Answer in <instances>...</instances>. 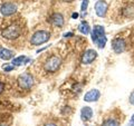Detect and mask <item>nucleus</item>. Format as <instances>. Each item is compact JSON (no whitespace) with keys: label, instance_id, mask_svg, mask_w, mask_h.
<instances>
[{"label":"nucleus","instance_id":"nucleus-4","mask_svg":"<svg viewBox=\"0 0 134 126\" xmlns=\"http://www.w3.org/2000/svg\"><path fill=\"white\" fill-rule=\"evenodd\" d=\"M18 86L21 89H30L34 85V77L30 74L28 73H24L21 75H19L18 79H17Z\"/></svg>","mask_w":134,"mask_h":126},{"label":"nucleus","instance_id":"nucleus-27","mask_svg":"<svg viewBox=\"0 0 134 126\" xmlns=\"http://www.w3.org/2000/svg\"><path fill=\"white\" fill-rule=\"evenodd\" d=\"M82 1H83V0H82Z\"/></svg>","mask_w":134,"mask_h":126},{"label":"nucleus","instance_id":"nucleus-11","mask_svg":"<svg viewBox=\"0 0 134 126\" xmlns=\"http://www.w3.org/2000/svg\"><path fill=\"white\" fill-rule=\"evenodd\" d=\"M81 116L83 121H90L93 117V110L90 106H85L82 108L81 111Z\"/></svg>","mask_w":134,"mask_h":126},{"label":"nucleus","instance_id":"nucleus-2","mask_svg":"<svg viewBox=\"0 0 134 126\" xmlns=\"http://www.w3.org/2000/svg\"><path fill=\"white\" fill-rule=\"evenodd\" d=\"M20 33H21V27L18 26V25H10V26H8L5 30L2 31L1 35L3 38L12 40V39L18 38L20 36Z\"/></svg>","mask_w":134,"mask_h":126},{"label":"nucleus","instance_id":"nucleus-7","mask_svg":"<svg viewBox=\"0 0 134 126\" xmlns=\"http://www.w3.org/2000/svg\"><path fill=\"white\" fill-rule=\"evenodd\" d=\"M16 11H17V6L15 5V3H12V2L3 3V5L1 6V8H0V12H1V15L5 16V17L14 15Z\"/></svg>","mask_w":134,"mask_h":126},{"label":"nucleus","instance_id":"nucleus-12","mask_svg":"<svg viewBox=\"0 0 134 126\" xmlns=\"http://www.w3.org/2000/svg\"><path fill=\"white\" fill-rule=\"evenodd\" d=\"M100 36H105V29L100 25H95L93 28V31H92V38L100 37Z\"/></svg>","mask_w":134,"mask_h":126},{"label":"nucleus","instance_id":"nucleus-22","mask_svg":"<svg viewBox=\"0 0 134 126\" xmlns=\"http://www.w3.org/2000/svg\"><path fill=\"white\" fill-rule=\"evenodd\" d=\"M72 36H73L72 32H66V33H64V37H72Z\"/></svg>","mask_w":134,"mask_h":126},{"label":"nucleus","instance_id":"nucleus-14","mask_svg":"<svg viewBox=\"0 0 134 126\" xmlns=\"http://www.w3.org/2000/svg\"><path fill=\"white\" fill-rule=\"evenodd\" d=\"M78 30L81 31L83 35H88V33L91 32V27H90L88 22H86V21L81 22V25L78 26Z\"/></svg>","mask_w":134,"mask_h":126},{"label":"nucleus","instance_id":"nucleus-25","mask_svg":"<svg viewBox=\"0 0 134 126\" xmlns=\"http://www.w3.org/2000/svg\"><path fill=\"white\" fill-rule=\"evenodd\" d=\"M62 1H65V2H72L74 0H62Z\"/></svg>","mask_w":134,"mask_h":126},{"label":"nucleus","instance_id":"nucleus-17","mask_svg":"<svg viewBox=\"0 0 134 126\" xmlns=\"http://www.w3.org/2000/svg\"><path fill=\"white\" fill-rule=\"evenodd\" d=\"M87 6H88V0H83V2H82V11H86L87 9Z\"/></svg>","mask_w":134,"mask_h":126},{"label":"nucleus","instance_id":"nucleus-3","mask_svg":"<svg viewBox=\"0 0 134 126\" xmlns=\"http://www.w3.org/2000/svg\"><path fill=\"white\" fill-rule=\"evenodd\" d=\"M50 38V33L46 30H39V31H36L35 33L32 35L31 39H30V44L31 45H35V46H39V45H43L45 43H47Z\"/></svg>","mask_w":134,"mask_h":126},{"label":"nucleus","instance_id":"nucleus-5","mask_svg":"<svg viewBox=\"0 0 134 126\" xmlns=\"http://www.w3.org/2000/svg\"><path fill=\"white\" fill-rule=\"evenodd\" d=\"M107 9H108V5L105 0H97L95 3V12L96 15L98 17H103L106 15L107 12Z\"/></svg>","mask_w":134,"mask_h":126},{"label":"nucleus","instance_id":"nucleus-26","mask_svg":"<svg viewBox=\"0 0 134 126\" xmlns=\"http://www.w3.org/2000/svg\"><path fill=\"white\" fill-rule=\"evenodd\" d=\"M0 126H7V125H5V124H1V125H0Z\"/></svg>","mask_w":134,"mask_h":126},{"label":"nucleus","instance_id":"nucleus-10","mask_svg":"<svg viewBox=\"0 0 134 126\" xmlns=\"http://www.w3.org/2000/svg\"><path fill=\"white\" fill-rule=\"evenodd\" d=\"M50 22H52L53 26L55 27H63L64 26V17H63L62 14H58V12H56V14H53L52 17H50Z\"/></svg>","mask_w":134,"mask_h":126},{"label":"nucleus","instance_id":"nucleus-13","mask_svg":"<svg viewBox=\"0 0 134 126\" xmlns=\"http://www.w3.org/2000/svg\"><path fill=\"white\" fill-rule=\"evenodd\" d=\"M14 57V51H11L10 49H7V48H2L0 50V58L2 60H9Z\"/></svg>","mask_w":134,"mask_h":126},{"label":"nucleus","instance_id":"nucleus-16","mask_svg":"<svg viewBox=\"0 0 134 126\" xmlns=\"http://www.w3.org/2000/svg\"><path fill=\"white\" fill-rule=\"evenodd\" d=\"M102 126H119V123L114 119H106L103 122V125Z\"/></svg>","mask_w":134,"mask_h":126},{"label":"nucleus","instance_id":"nucleus-20","mask_svg":"<svg viewBox=\"0 0 134 126\" xmlns=\"http://www.w3.org/2000/svg\"><path fill=\"white\" fill-rule=\"evenodd\" d=\"M3 89H5V84H3L2 82H0V94L3 91Z\"/></svg>","mask_w":134,"mask_h":126},{"label":"nucleus","instance_id":"nucleus-8","mask_svg":"<svg viewBox=\"0 0 134 126\" xmlns=\"http://www.w3.org/2000/svg\"><path fill=\"white\" fill-rule=\"evenodd\" d=\"M125 47H126V44H125L124 39L122 38H115L112 40V49L114 50L115 54H122Z\"/></svg>","mask_w":134,"mask_h":126},{"label":"nucleus","instance_id":"nucleus-23","mask_svg":"<svg viewBox=\"0 0 134 126\" xmlns=\"http://www.w3.org/2000/svg\"><path fill=\"white\" fill-rule=\"evenodd\" d=\"M44 126H57V125L54 124V123H47V124H45Z\"/></svg>","mask_w":134,"mask_h":126},{"label":"nucleus","instance_id":"nucleus-15","mask_svg":"<svg viewBox=\"0 0 134 126\" xmlns=\"http://www.w3.org/2000/svg\"><path fill=\"white\" fill-rule=\"evenodd\" d=\"M27 61H28V59H27L26 56H19V57H17L12 60V65L14 66H20V65H23Z\"/></svg>","mask_w":134,"mask_h":126},{"label":"nucleus","instance_id":"nucleus-9","mask_svg":"<svg viewBox=\"0 0 134 126\" xmlns=\"http://www.w3.org/2000/svg\"><path fill=\"white\" fill-rule=\"evenodd\" d=\"M99 97H100L99 90L94 88V89H91L90 91H87V93L85 94V96H84V100H85V102H88V103H93V102H97V100L99 99Z\"/></svg>","mask_w":134,"mask_h":126},{"label":"nucleus","instance_id":"nucleus-21","mask_svg":"<svg viewBox=\"0 0 134 126\" xmlns=\"http://www.w3.org/2000/svg\"><path fill=\"white\" fill-rule=\"evenodd\" d=\"M130 126H134V115L131 117V121H130Z\"/></svg>","mask_w":134,"mask_h":126},{"label":"nucleus","instance_id":"nucleus-24","mask_svg":"<svg viewBox=\"0 0 134 126\" xmlns=\"http://www.w3.org/2000/svg\"><path fill=\"white\" fill-rule=\"evenodd\" d=\"M77 17H78V14H77V12H74V14H73V18H74V19H76Z\"/></svg>","mask_w":134,"mask_h":126},{"label":"nucleus","instance_id":"nucleus-1","mask_svg":"<svg viewBox=\"0 0 134 126\" xmlns=\"http://www.w3.org/2000/svg\"><path fill=\"white\" fill-rule=\"evenodd\" d=\"M62 65V58L58 55H52L46 59L44 64V69L48 73H55Z\"/></svg>","mask_w":134,"mask_h":126},{"label":"nucleus","instance_id":"nucleus-6","mask_svg":"<svg viewBox=\"0 0 134 126\" xmlns=\"http://www.w3.org/2000/svg\"><path fill=\"white\" fill-rule=\"evenodd\" d=\"M96 57H97V53H96V50L94 49H87L85 50V53L83 54L82 56V62L84 65H88L91 62H93Z\"/></svg>","mask_w":134,"mask_h":126},{"label":"nucleus","instance_id":"nucleus-28","mask_svg":"<svg viewBox=\"0 0 134 126\" xmlns=\"http://www.w3.org/2000/svg\"><path fill=\"white\" fill-rule=\"evenodd\" d=\"M129 126H130V125H129Z\"/></svg>","mask_w":134,"mask_h":126},{"label":"nucleus","instance_id":"nucleus-19","mask_svg":"<svg viewBox=\"0 0 134 126\" xmlns=\"http://www.w3.org/2000/svg\"><path fill=\"white\" fill-rule=\"evenodd\" d=\"M130 103H131L132 105H134V90L132 91V93H131V95H130Z\"/></svg>","mask_w":134,"mask_h":126},{"label":"nucleus","instance_id":"nucleus-18","mask_svg":"<svg viewBox=\"0 0 134 126\" xmlns=\"http://www.w3.org/2000/svg\"><path fill=\"white\" fill-rule=\"evenodd\" d=\"M2 68H3V70H5V71H11V70H14L15 66H14V65H11V66H8V65H6V66H3Z\"/></svg>","mask_w":134,"mask_h":126}]
</instances>
